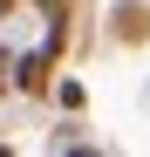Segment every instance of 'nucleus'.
Segmentation results:
<instances>
[{
  "label": "nucleus",
  "instance_id": "f257e3e1",
  "mask_svg": "<svg viewBox=\"0 0 150 157\" xmlns=\"http://www.w3.org/2000/svg\"><path fill=\"white\" fill-rule=\"evenodd\" d=\"M55 55H62V48H34V55H21V68H14V89H28V96H48V89H55Z\"/></svg>",
  "mask_w": 150,
  "mask_h": 157
},
{
  "label": "nucleus",
  "instance_id": "f03ea898",
  "mask_svg": "<svg viewBox=\"0 0 150 157\" xmlns=\"http://www.w3.org/2000/svg\"><path fill=\"white\" fill-rule=\"evenodd\" d=\"M116 41H150V7L143 0H116Z\"/></svg>",
  "mask_w": 150,
  "mask_h": 157
},
{
  "label": "nucleus",
  "instance_id": "7ed1b4c3",
  "mask_svg": "<svg viewBox=\"0 0 150 157\" xmlns=\"http://www.w3.org/2000/svg\"><path fill=\"white\" fill-rule=\"evenodd\" d=\"M14 68H21V62L7 55V48H0V96H7V89H14Z\"/></svg>",
  "mask_w": 150,
  "mask_h": 157
},
{
  "label": "nucleus",
  "instance_id": "20e7f679",
  "mask_svg": "<svg viewBox=\"0 0 150 157\" xmlns=\"http://www.w3.org/2000/svg\"><path fill=\"white\" fill-rule=\"evenodd\" d=\"M0 14H7V0H0Z\"/></svg>",
  "mask_w": 150,
  "mask_h": 157
}]
</instances>
